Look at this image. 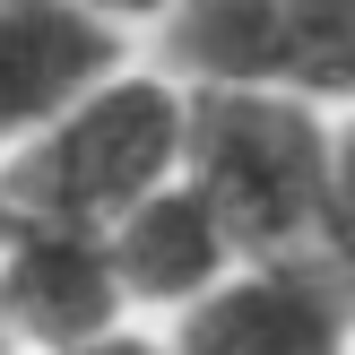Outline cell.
Here are the masks:
<instances>
[{
  "mask_svg": "<svg viewBox=\"0 0 355 355\" xmlns=\"http://www.w3.org/2000/svg\"><path fill=\"white\" fill-rule=\"evenodd\" d=\"M173 355H355V277L321 252L225 269L182 312Z\"/></svg>",
  "mask_w": 355,
  "mask_h": 355,
  "instance_id": "3957f363",
  "label": "cell"
},
{
  "mask_svg": "<svg viewBox=\"0 0 355 355\" xmlns=\"http://www.w3.org/2000/svg\"><path fill=\"white\" fill-rule=\"evenodd\" d=\"M121 269L104 225H61V217H17V234L0 243V312H9L17 347H78L96 329L121 321Z\"/></svg>",
  "mask_w": 355,
  "mask_h": 355,
  "instance_id": "277c9868",
  "label": "cell"
},
{
  "mask_svg": "<svg viewBox=\"0 0 355 355\" xmlns=\"http://www.w3.org/2000/svg\"><path fill=\"white\" fill-rule=\"evenodd\" d=\"M61 355H173V338H148V329H96V338H78V347H61Z\"/></svg>",
  "mask_w": 355,
  "mask_h": 355,
  "instance_id": "9c48e42d",
  "label": "cell"
},
{
  "mask_svg": "<svg viewBox=\"0 0 355 355\" xmlns=\"http://www.w3.org/2000/svg\"><path fill=\"white\" fill-rule=\"evenodd\" d=\"M17 234V200H9V182H0V243Z\"/></svg>",
  "mask_w": 355,
  "mask_h": 355,
  "instance_id": "30bf717a",
  "label": "cell"
},
{
  "mask_svg": "<svg viewBox=\"0 0 355 355\" xmlns=\"http://www.w3.org/2000/svg\"><path fill=\"white\" fill-rule=\"evenodd\" d=\"M269 78L312 96H355V0H277Z\"/></svg>",
  "mask_w": 355,
  "mask_h": 355,
  "instance_id": "52a82bcc",
  "label": "cell"
},
{
  "mask_svg": "<svg viewBox=\"0 0 355 355\" xmlns=\"http://www.w3.org/2000/svg\"><path fill=\"white\" fill-rule=\"evenodd\" d=\"M113 69V35L87 0H0V139L61 121Z\"/></svg>",
  "mask_w": 355,
  "mask_h": 355,
  "instance_id": "5b68a950",
  "label": "cell"
},
{
  "mask_svg": "<svg viewBox=\"0 0 355 355\" xmlns=\"http://www.w3.org/2000/svg\"><path fill=\"white\" fill-rule=\"evenodd\" d=\"M182 156L252 260L312 252V234H329V139L304 104L269 87H217L208 104H191Z\"/></svg>",
  "mask_w": 355,
  "mask_h": 355,
  "instance_id": "6da1fadb",
  "label": "cell"
},
{
  "mask_svg": "<svg viewBox=\"0 0 355 355\" xmlns=\"http://www.w3.org/2000/svg\"><path fill=\"white\" fill-rule=\"evenodd\" d=\"M0 355H17V329H9V312H0Z\"/></svg>",
  "mask_w": 355,
  "mask_h": 355,
  "instance_id": "7c38bea8",
  "label": "cell"
},
{
  "mask_svg": "<svg viewBox=\"0 0 355 355\" xmlns=\"http://www.w3.org/2000/svg\"><path fill=\"white\" fill-rule=\"evenodd\" d=\"M104 243H113L121 295H130V304H165V312H191L243 252L191 173L182 182H156L139 208H121V217L104 225Z\"/></svg>",
  "mask_w": 355,
  "mask_h": 355,
  "instance_id": "8992f818",
  "label": "cell"
},
{
  "mask_svg": "<svg viewBox=\"0 0 355 355\" xmlns=\"http://www.w3.org/2000/svg\"><path fill=\"white\" fill-rule=\"evenodd\" d=\"M329 243L355 260V130L329 139Z\"/></svg>",
  "mask_w": 355,
  "mask_h": 355,
  "instance_id": "ba28073f",
  "label": "cell"
},
{
  "mask_svg": "<svg viewBox=\"0 0 355 355\" xmlns=\"http://www.w3.org/2000/svg\"><path fill=\"white\" fill-rule=\"evenodd\" d=\"M191 139V104H173V87L156 78H113L87 87L61 121H44L9 182L17 217H61V225H113L121 208H139L156 182H173Z\"/></svg>",
  "mask_w": 355,
  "mask_h": 355,
  "instance_id": "7a4b0ae2",
  "label": "cell"
},
{
  "mask_svg": "<svg viewBox=\"0 0 355 355\" xmlns=\"http://www.w3.org/2000/svg\"><path fill=\"white\" fill-rule=\"evenodd\" d=\"M87 9H156V0H87Z\"/></svg>",
  "mask_w": 355,
  "mask_h": 355,
  "instance_id": "8fae6325",
  "label": "cell"
}]
</instances>
